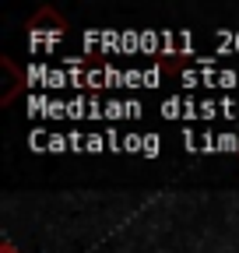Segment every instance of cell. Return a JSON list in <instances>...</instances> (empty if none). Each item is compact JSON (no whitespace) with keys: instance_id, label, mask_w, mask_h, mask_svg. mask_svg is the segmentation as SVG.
<instances>
[{"instance_id":"1","label":"cell","mask_w":239,"mask_h":253,"mask_svg":"<svg viewBox=\"0 0 239 253\" xmlns=\"http://www.w3.org/2000/svg\"><path fill=\"white\" fill-rule=\"evenodd\" d=\"M0 71L7 74V88L0 91V106H11L18 95L25 91V74H21V67H18L11 56H0Z\"/></svg>"},{"instance_id":"2","label":"cell","mask_w":239,"mask_h":253,"mask_svg":"<svg viewBox=\"0 0 239 253\" xmlns=\"http://www.w3.org/2000/svg\"><path fill=\"white\" fill-rule=\"evenodd\" d=\"M0 253H21V250H18V246H14V243L4 236V239H0Z\"/></svg>"}]
</instances>
